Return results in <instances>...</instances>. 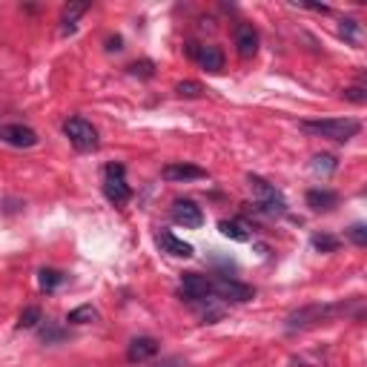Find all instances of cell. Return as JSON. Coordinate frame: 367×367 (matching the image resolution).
Masks as SVG:
<instances>
[{
	"instance_id": "6da1fadb",
	"label": "cell",
	"mask_w": 367,
	"mask_h": 367,
	"mask_svg": "<svg viewBox=\"0 0 367 367\" xmlns=\"http://www.w3.org/2000/svg\"><path fill=\"white\" fill-rule=\"evenodd\" d=\"M301 129L344 144V141H350V138H356L361 132V124L356 118H325V121H301Z\"/></svg>"
},
{
	"instance_id": "7a4b0ae2",
	"label": "cell",
	"mask_w": 367,
	"mask_h": 367,
	"mask_svg": "<svg viewBox=\"0 0 367 367\" xmlns=\"http://www.w3.org/2000/svg\"><path fill=\"white\" fill-rule=\"evenodd\" d=\"M339 313H347L344 304H310L301 307L296 313L287 315V330H307L315 325H325V321H333Z\"/></svg>"
},
{
	"instance_id": "3957f363",
	"label": "cell",
	"mask_w": 367,
	"mask_h": 367,
	"mask_svg": "<svg viewBox=\"0 0 367 367\" xmlns=\"http://www.w3.org/2000/svg\"><path fill=\"white\" fill-rule=\"evenodd\" d=\"M64 135L78 152H95L98 150V129L83 118H69L64 124Z\"/></svg>"
},
{
	"instance_id": "277c9868",
	"label": "cell",
	"mask_w": 367,
	"mask_h": 367,
	"mask_svg": "<svg viewBox=\"0 0 367 367\" xmlns=\"http://www.w3.org/2000/svg\"><path fill=\"white\" fill-rule=\"evenodd\" d=\"M247 181H250V190H253V195H255V201H258L261 210H267V212H287L284 195L275 190L270 181H264V178H258V175H250Z\"/></svg>"
},
{
	"instance_id": "5b68a950",
	"label": "cell",
	"mask_w": 367,
	"mask_h": 367,
	"mask_svg": "<svg viewBox=\"0 0 367 367\" xmlns=\"http://www.w3.org/2000/svg\"><path fill=\"white\" fill-rule=\"evenodd\" d=\"M124 164H109L104 169V195L112 201V204H126L132 198V190H129V184L124 181Z\"/></svg>"
},
{
	"instance_id": "8992f818",
	"label": "cell",
	"mask_w": 367,
	"mask_h": 367,
	"mask_svg": "<svg viewBox=\"0 0 367 367\" xmlns=\"http://www.w3.org/2000/svg\"><path fill=\"white\" fill-rule=\"evenodd\" d=\"M212 296L224 299V301H250L255 296V290L250 284H241L236 279H229V275H218V279H212Z\"/></svg>"
},
{
	"instance_id": "52a82bcc",
	"label": "cell",
	"mask_w": 367,
	"mask_h": 367,
	"mask_svg": "<svg viewBox=\"0 0 367 367\" xmlns=\"http://www.w3.org/2000/svg\"><path fill=\"white\" fill-rule=\"evenodd\" d=\"M181 296L187 301H210L212 299V279L198 272H184L181 275Z\"/></svg>"
},
{
	"instance_id": "ba28073f",
	"label": "cell",
	"mask_w": 367,
	"mask_h": 367,
	"mask_svg": "<svg viewBox=\"0 0 367 367\" xmlns=\"http://www.w3.org/2000/svg\"><path fill=\"white\" fill-rule=\"evenodd\" d=\"M187 55L207 72H221L224 69V52L212 43H190L187 46Z\"/></svg>"
},
{
	"instance_id": "9c48e42d",
	"label": "cell",
	"mask_w": 367,
	"mask_h": 367,
	"mask_svg": "<svg viewBox=\"0 0 367 367\" xmlns=\"http://www.w3.org/2000/svg\"><path fill=\"white\" fill-rule=\"evenodd\" d=\"M0 141L9 144V147H18V150H29L35 147L40 138L32 126H23V124H4L0 126Z\"/></svg>"
},
{
	"instance_id": "30bf717a",
	"label": "cell",
	"mask_w": 367,
	"mask_h": 367,
	"mask_svg": "<svg viewBox=\"0 0 367 367\" xmlns=\"http://www.w3.org/2000/svg\"><path fill=\"white\" fill-rule=\"evenodd\" d=\"M172 221L181 224V227H187V229H198L204 224V212L195 201H187V198H178L172 204Z\"/></svg>"
},
{
	"instance_id": "8fae6325",
	"label": "cell",
	"mask_w": 367,
	"mask_h": 367,
	"mask_svg": "<svg viewBox=\"0 0 367 367\" xmlns=\"http://www.w3.org/2000/svg\"><path fill=\"white\" fill-rule=\"evenodd\" d=\"M233 40H236V49L244 61H250L255 52H258V32L253 29V23H236L233 29Z\"/></svg>"
},
{
	"instance_id": "7c38bea8",
	"label": "cell",
	"mask_w": 367,
	"mask_h": 367,
	"mask_svg": "<svg viewBox=\"0 0 367 367\" xmlns=\"http://www.w3.org/2000/svg\"><path fill=\"white\" fill-rule=\"evenodd\" d=\"M155 241H158L161 253H167V255H172V258H193V255H195L193 244H187V241H184V239L172 236L169 229H158V236H155Z\"/></svg>"
},
{
	"instance_id": "4fadbf2b",
	"label": "cell",
	"mask_w": 367,
	"mask_h": 367,
	"mask_svg": "<svg viewBox=\"0 0 367 367\" xmlns=\"http://www.w3.org/2000/svg\"><path fill=\"white\" fill-rule=\"evenodd\" d=\"M152 356H158V342L152 336H138L132 339L129 350H126V361L129 364H141V361H150Z\"/></svg>"
},
{
	"instance_id": "5bb4252c",
	"label": "cell",
	"mask_w": 367,
	"mask_h": 367,
	"mask_svg": "<svg viewBox=\"0 0 367 367\" xmlns=\"http://www.w3.org/2000/svg\"><path fill=\"white\" fill-rule=\"evenodd\" d=\"M164 181H198V178H207V169L195 167V164H167L164 167Z\"/></svg>"
},
{
	"instance_id": "9a60e30c",
	"label": "cell",
	"mask_w": 367,
	"mask_h": 367,
	"mask_svg": "<svg viewBox=\"0 0 367 367\" xmlns=\"http://www.w3.org/2000/svg\"><path fill=\"white\" fill-rule=\"evenodd\" d=\"M336 204H339V195L333 190H325V187L307 190V207H313L315 212H330Z\"/></svg>"
},
{
	"instance_id": "2e32d148",
	"label": "cell",
	"mask_w": 367,
	"mask_h": 367,
	"mask_svg": "<svg viewBox=\"0 0 367 367\" xmlns=\"http://www.w3.org/2000/svg\"><path fill=\"white\" fill-rule=\"evenodd\" d=\"M218 229H221V236L229 239V241H250L253 233H250V227L244 221H218Z\"/></svg>"
},
{
	"instance_id": "e0dca14e",
	"label": "cell",
	"mask_w": 367,
	"mask_h": 367,
	"mask_svg": "<svg viewBox=\"0 0 367 367\" xmlns=\"http://www.w3.org/2000/svg\"><path fill=\"white\" fill-rule=\"evenodd\" d=\"M89 9V4H69L64 6V15H61V35H72L78 29V18Z\"/></svg>"
},
{
	"instance_id": "ac0fdd59",
	"label": "cell",
	"mask_w": 367,
	"mask_h": 367,
	"mask_svg": "<svg viewBox=\"0 0 367 367\" xmlns=\"http://www.w3.org/2000/svg\"><path fill=\"white\" fill-rule=\"evenodd\" d=\"M64 282H66V275L61 270H40L37 272V284H40L43 293H55Z\"/></svg>"
},
{
	"instance_id": "d6986e66",
	"label": "cell",
	"mask_w": 367,
	"mask_h": 367,
	"mask_svg": "<svg viewBox=\"0 0 367 367\" xmlns=\"http://www.w3.org/2000/svg\"><path fill=\"white\" fill-rule=\"evenodd\" d=\"M66 321H69V325H92V321H98V310L89 307V304L75 307V310L66 315Z\"/></svg>"
},
{
	"instance_id": "ffe728a7",
	"label": "cell",
	"mask_w": 367,
	"mask_h": 367,
	"mask_svg": "<svg viewBox=\"0 0 367 367\" xmlns=\"http://www.w3.org/2000/svg\"><path fill=\"white\" fill-rule=\"evenodd\" d=\"M310 169L315 172V175H330V172H336V158L333 155H315L313 158V164H310Z\"/></svg>"
},
{
	"instance_id": "44dd1931",
	"label": "cell",
	"mask_w": 367,
	"mask_h": 367,
	"mask_svg": "<svg viewBox=\"0 0 367 367\" xmlns=\"http://www.w3.org/2000/svg\"><path fill=\"white\" fill-rule=\"evenodd\" d=\"M175 92H178L181 98H201L207 89H204L198 80H181V83L175 86Z\"/></svg>"
},
{
	"instance_id": "7402d4cb",
	"label": "cell",
	"mask_w": 367,
	"mask_h": 367,
	"mask_svg": "<svg viewBox=\"0 0 367 367\" xmlns=\"http://www.w3.org/2000/svg\"><path fill=\"white\" fill-rule=\"evenodd\" d=\"M40 318H43L40 307H26V310L20 313V318H18V327H20V330H32V327H37Z\"/></svg>"
},
{
	"instance_id": "603a6c76",
	"label": "cell",
	"mask_w": 367,
	"mask_h": 367,
	"mask_svg": "<svg viewBox=\"0 0 367 367\" xmlns=\"http://www.w3.org/2000/svg\"><path fill=\"white\" fill-rule=\"evenodd\" d=\"M313 247L318 253H336L339 250V239L336 236H313Z\"/></svg>"
},
{
	"instance_id": "cb8c5ba5",
	"label": "cell",
	"mask_w": 367,
	"mask_h": 367,
	"mask_svg": "<svg viewBox=\"0 0 367 367\" xmlns=\"http://www.w3.org/2000/svg\"><path fill=\"white\" fill-rule=\"evenodd\" d=\"M339 35L347 40V43H359V23L353 18H344L342 26H339Z\"/></svg>"
},
{
	"instance_id": "d4e9b609",
	"label": "cell",
	"mask_w": 367,
	"mask_h": 367,
	"mask_svg": "<svg viewBox=\"0 0 367 367\" xmlns=\"http://www.w3.org/2000/svg\"><path fill=\"white\" fill-rule=\"evenodd\" d=\"M347 239H350L356 247H364V244H367V227H364V224H353V227L347 229Z\"/></svg>"
},
{
	"instance_id": "484cf974",
	"label": "cell",
	"mask_w": 367,
	"mask_h": 367,
	"mask_svg": "<svg viewBox=\"0 0 367 367\" xmlns=\"http://www.w3.org/2000/svg\"><path fill=\"white\" fill-rule=\"evenodd\" d=\"M344 98L353 101V104H364V101H367V89L359 86V83H356V86H347V89H344Z\"/></svg>"
},
{
	"instance_id": "4316f807",
	"label": "cell",
	"mask_w": 367,
	"mask_h": 367,
	"mask_svg": "<svg viewBox=\"0 0 367 367\" xmlns=\"http://www.w3.org/2000/svg\"><path fill=\"white\" fill-rule=\"evenodd\" d=\"M129 72H132V75H141V78H152V75H155V66H152V61H141V64H132Z\"/></svg>"
},
{
	"instance_id": "83f0119b",
	"label": "cell",
	"mask_w": 367,
	"mask_h": 367,
	"mask_svg": "<svg viewBox=\"0 0 367 367\" xmlns=\"http://www.w3.org/2000/svg\"><path fill=\"white\" fill-rule=\"evenodd\" d=\"M158 367H184V361H181V359H169V361H164V364H158Z\"/></svg>"
}]
</instances>
